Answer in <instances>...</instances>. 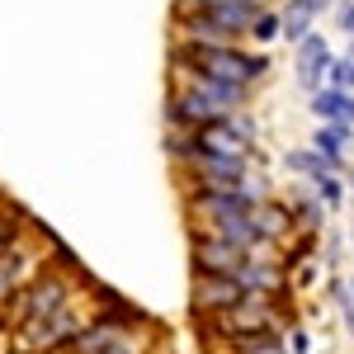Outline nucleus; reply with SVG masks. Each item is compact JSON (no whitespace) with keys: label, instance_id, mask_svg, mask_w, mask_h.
I'll return each instance as SVG.
<instances>
[{"label":"nucleus","instance_id":"obj_1","mask_svg":"<svg viewBox=\"0 0 354 354\" xmlns=\"http://www.w3.org/2000/svg\"><path fill=\"white\" fill-rule=\"evenodd\" d=\"M241 90L245 85L213 81V76L185 66V90L170 100V118L185 123V128H203V123H213V118H222V113L241 109Z\"/></svg>","mask_w":354,"mask_h":354},{"label":"nucleus","instance_id":"obj_2","mask_svg":"<svg viewBox=\"0 0 354 354\" xmlns=\"http://www.w3.org/2000/svg\"><path fill=\"white\" fill-rule=\"evenodd\" d=\"M180 66L203 71L213 81L250 85L270 71V57L265 53H236V43H180Z\"/></svg>","mask_w":354,"mask_h":354},{"label":"nucleus","instance_id":"obj_3","mask_svg":"<svg viewBox=\"0 0 354 354\" xmlns=\"http://www.w3.org/2000/svg\"><path fill=\"white\" fill-rule=\"evenodd\" d=\"M66 302H71V279H66V274H57V270H38V274H28L24 283L5 298V322L28 326V322L48 317V312L66 307Z\"/></svg>","mask_w":354,"mask_h":354},{"label":"nucleus","instance_id":"obj_4","mask_svg":"<svg viewBox=\"0 0 354 354\" xmlns=\"http://www.w3.org/2000/svg\"><path fill=\"white\" fill-rule=\"evenodd\" d=\"M213 317H218V330H222V335H232V340H245V335H265V330L279 326L274 307H270L265 298H255V293L236 298L232 307H222V312H213Z\"/></svg>","mask_w":354,"mask_h":354},{"label":"nucleus","instance_id":"obj_5","mask_svg":"<svg viewBox=\"0 0 354 354\" xmlns=\"http://www.w3.org/2000/svg\"><path fill=\"white\" fill-rule=\"evenodd\" d=\"M81 330V317L71 312V302L66 307H57L48 317H38V322H28L24 326V345L38 354H53V350H66V340Z\"/></svg>","mask_w":354,"mask_h":354},{"label":"nucleus","instance_id":"obj_6","mask_svg":"<svg viewBox=\"0 0 354 354\" xmlns=\"http://www.w3.org/2000/svg\"><path fill=\"white\" fill-rule=\"evenodd\" d=\"M245 255H250L245 245H232L213 232H194V270L198 274H236Z\"/></svg>","mask_w":354,"mask_h":354},{"label":"nucleus","instance_id":"obj_7","mask_svg":"<svg viewBox=\"0 0 354 354\" xmlns=\"http://www.w3.org/2000/svg\"><path fill=\"white\" fill-rule=\"evenodd\" d=\"M236 298H245L236 274H198V283H194V307L198 312H222V307H232Z\"/></svg>","mask_w":354,"mask_h":354},{"label":"nucleus","instance_id":"obj_8","mask_svg":"<svg viewBox=\"0 0 354 354\" xmlns=\"http://www.w3.org/2000/svg\"><path fill=\"white\" fill-rule=\"evenodd\" d=\"M326 66H330V48L322 33H302L298 38V81L307 90H317V85L326 81Z\"/></svg>","mask_w":354,"mask_h":354},{"label":"nucleus","instance_id":"obj_9","mask_svg":"<svg viewBox=\"0 0 354 354\" xmlns=\"http://www.w3.org/2000/svg\"><path fill=\"white\" fill-rule=\"evenodd\" d=\"M317 100H312V113L322 118V123H345V128H354V95L350 90H340V85H330V90H312Z\"/></svg>","mask_w":354,"mask_h":354},{"label":"nucleus","instance_id":"obj_10","mask_svg":"<svg viewBox=\"0 0 354 354\" xmlns=\"http://www.w3.org/2000/svg\"><path fill=\"white\" fill-rule=\"evenodd\" d=\"M28 274H38V265L28 260V250H24L19 241L5 245V250H0V302L10 298V293H15V288L24 283Z\"/></svg>","mask_w":354,"mask_h":354},{"label":"nucleus","instance_id":"obj_11","mask_svg":"<svg viewBox=\"0 0 354 354\" xmlns=\"http://www.w3.org/2000/svg\"><path fill=\"white\" fill-rule=\"evenodd\" d=\"M345 147H350V128H345V123H322L317 137H312V151H322L335 170L345 165Z\"/></svg>","mask_w":354,"mask_h":354},{"label":"nucleus","instance_id":"obj_12","mask_svg":"<svg viewBox=\"0 0 354 354\" xmlns=\"http://www.w3.org/2000/svg\"><path fill=\"white\" fill-rule=\"evenodd\" d=\"M312 19H317V15H307L298 0H288V5H283V15H279V33H283L288 43H298L302 33H312Z\"/></svg>","mask_w":354,"mask_h":354},{"label":"nucleus","instance_id":"obj_13","mask_svg":"<svg viewBox=\"0 0 354 354\" xmlns=\"http://www.w3.org/2000/svg\"><path fill=\"white\" fill-rule=\"evenodd\" d=\"M283 161H288L293 175H307V180H317V175H335V165H330L322 151H288Z\"/></svg>","mask_w":354,"mask_h":354},{"label":"nucleus","instance_id":"obj_14","mask_svg":"<svg viewBox=\"0 0 354 354\" xmlns=\"http://www.w3.org/2000/svg\"><path fill=\"white\" fill-rule=\"evenodd\" d=\"M250 218H255V232H260V245L274 241V236H283L288 232V213H279V208H250Z\"/></svg>","mask_w":354,"mask_h":354},{"label":"nucleus","instance_id":"obj_15","mask_svg":"<svg viewBox=\"0 0 354 354\" xmlns=\"http://www.w3.org/2000/svg\"><path fill=\"white\" fill-rule=\"evenodd\" d=\"M236 354H288V345L279 340V330H265V335H245V340H236Z\"/></svg>","mask_w":354,"mask_h":354},{"label":"nucleus","instance_id":"obj_16","mask_svg":"<svg viewBox=\"0 0 354 354\" xmlns=\"http://www.w3.org/2000/svg\"><path fill=\"white\" fill-rule=\"evenodd\" d=\"M326 76H330V85H340V90H350V85H354V43H350V53L340 57V62H335V57H330Z\"/></svg>","mask_w":354,"mask_h":354},{"label":"nucleus","instance_id":"obj_17","mask_svg":"<svg viewBox=\"0 0 354 354\" xmlns=\"http://www.w3.org/2000/svg\"><path fill=\"white\" fill-rule=\"evenodd\" d=\"M250 33H255L260 43L279 38V15H255V19H250Z\"/></svg>","mask_w":354,"mask_h":354},{"label":"nucleus","instance_id":"obj_18","mask_svg":"<svg viewBox=\"0 0 354 354\" xmlns=\"http://www.w3.org/2000/svg\"><path fill=\"white\" fill-rule=\"evenodd\" d=\"M19 227H24V213H19V218H15V213H0V250H5V245H15Z\"/></svg>","mask_w":354,"mask_h":354},{"label":"nucleus","instance_id":"obj_19","mask_svg":"<svg viewBox=\"0 0 354 354\" xmlns=\"http://www.w3.org/2000/svg\"><path fill=\"white\" fill-rule=\"evenodd\" d=\"M317 189H322V198H326V208H340V185H335L330 175H317Z\"/></svg>","mask_w":354,"mask_h":354},{"label":"nucleus","instance_id":"obj_20","mask_svg":"<svg viewBox=\"0 0 354 354\" xmlns=\"http://www.w3.org/2000/svg\"><path fill=\"white\" fill-rule=\"evenodd\" d=\"M335 24H340V28H345V33L354 38V0H340V10H335Z\"/></svg>","mask_w":354,"mask_h":354},{"label":"nucleus","instance_id":"obj_21","mask_svg":"<svg viewBox=\"0 0 354 354\" xmlns=\"http://www.w3.org/2000/svg\"><path fill=\"white\" fill-rule=\"evenodd\" d=\"M335 302H340V312H345V326L354 330V298L345 293V288H335Z\"/></svg>","mask_w":354,"mask_h":354},{"label":"nucleus","instance_id":"obj_22","mask_svg":"<svg viewBox=\"0 0 354 354\" xmlns=\"http://www.w3.org/2000/svg\"><path fill=\"white\" fill-rule=\"evenodd\" d=\"M95 354H137V345H133V340H123V335H118L113 345H104V350H95Z\"/></svg>","mask_w":354,"mask_h":354},{"label":"nucleus","instance_id":"obj_23","mask_svg":"<svg viewBox=\"0 0 354 354\" xmlns=\"http://www.w3.org/2000/svg\"><path fill=\"white\" fill-rule=\"evenodd\" d=\"M194 5H260V0H185V10H194Z\"/></svg>","mask_w":354,"mask_h":354},{"label":"nucleus","instance_id":"obj_24","mask_svg":"<svg viewBox=\"0 0 354 354\" xmlns=\"http://www.w3.org/2000/svg\"><path fill=\"white\" fill-rule=\"evenodd\" d=\"M293 350H298V354H312V340H307V330H293Z\"/></svg>","mask_w":354,"mask_h":354},{"label":"nucleus","instance_id":"obj_25","mask_svg":"<svg viewBox=\"0 0 354 354\" xmlns=\"http://www.w3.org/2000/svg\"><path fill=\"white\" fill-rule=\"evenodd\" d=\"M298 5H302V10H307V15H322V10H326L330 0H298Z\"/></svg>","mask_w":354,"mask_h":354},{"label":"nucleus","instance_id":"obj_26","mask_svg":"<svg viewBox=\"0 0 354 354\" xmlns=\"http://www.w3.org/2000/svg\"><path fill=\"white\" fill-rule=\"evenodd\" d=\"M345 293H350V298H354V279H350V283H345Z\"/></svg>","mask_w":354,"mask_h":354},{"label":"nucleus","instance_id":"obj_27","mask_svg":"<svg viewBox=\"0 0 354 354\" xmlns=\"http://www.w3.org/2000/svg\"><path fill=\"white\" fill-rule=\"evenodd\" d=\"M350 236H354V232H350Z\"/></svg>","mask_w":354,"mask_h":354}]
</instances>
